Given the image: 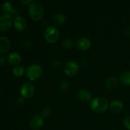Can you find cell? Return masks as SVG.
Masks as SVG:
<instances>
[{"label":"cell","instance_id":"cell-9","mask_svg":"<svg viewBox=\"0 0 130 130\" xmlns=\"http://www.w3.org/2000/svg\"><path fill=\"white\" fill-rule=\"evenodd\" d=\"M91 42L90 39L87 38H81L76 42V46L79 50L82 51H86L91 47Z\"/></svg>","mask_w":130,"mask_h":130},{"label":"cell","instance_id":"cell-16","mask_svg":"<svg viewBox=\"0 0 130 130\" xmlns=\"http://www.w3.org/2000/svg\"><path fill=\"white\" fill-rule=\"evenodd\" d=\"M119 80L115 76H111L105 82V87L109 90H114L118 87Z\"/></svg>","mask_w":130,"mask_h":130},{"label":"cell","instance_id":"cell-23","mask_svg":"<svg viewBox=\"0 0 130 130\" xmlns=\"http://www.w3.org/2000/svg\"><path fill=\"white\" fill-rule=\"evenodd\" d=\"M69 87V83L67 81H63L60 84V89L62 91H66Z\"/></svg>","mask_w":130,"mask_h":130},{"label":"cell","instance_id":"cell-28","mask_svg":"<svg viewBox=\"0 0 130 130\" xmlns=\"http://www.w3.org/2000/svg\"><path fill=\"white\" fill-rule=\"evenodd\" d=\"M21 2L24 4H29V3L30 4L32 3V1L31 0H28V1H21Z\"/></svg>","mask_w":130,"mask_h":130},{"label":"cell","instance_id":"cell-3","mask_svg":"<svg viewBox=\"0 0 130 130\" xmlns=\"http://www.w3.org/2000/svg\"><path fill=\"white\" fill-rule=\"evenodd\" d=\"M43 69L38 64H32L29 66L26 70V76L30 81H36L41 76Z\"/></svg>","mask_w":130,"mask_h":130},{"label":"cell","instance_id":"cell-25","mask_svg":"<svg viewBox=\"0 0 130 130\" xmlns=\"http://www.w3.org/2000/svg\"><path fill=\"white\" fill-rule=\"evenodd\" d=\"M24 102V98L22 96H20V97H19L16 100V104L17 105H21Z\"/></svg>","mask_w":130,"mask_h":130},{"label":"cell","instance_id":"cell-17","mask_svg":"<svg viewBox=\"0 0 130 130\" xmlns=\"http://www.w3.org/2000/svg\"><path fill=\"white\" fill-rule=\"evenodd\" d=\"M2 8L5 11H6V13H11L13 15H15L17 13V10L15 8L13 7L11 3L8 1H5L2 4Z\"/></svg>","mask_w":130,"mask_h":130},{"label":"cell","instance_id":"cell-12","mask_svg":"<svg viewBox=\"0 0 130 130\" xmlns=\"http://www.w3.org/2000/svg\"><path fill=\"white\" fill-rule=\"evenodd\" d=\"M11 47V43L8 38L5 36H0V52L6 53L8 52Z\"/></svg>","mask_w":130,"mask_h":130},{"label":"cell","instance_id":"cell-4","mask_svg":"<svg viewBox=\"0 0 130 130\" xmlns=\"http://www.w3.org/2000/svg\"><path fill=\"white\" fill-rule=\"evenodd\" d=\"M59 36V31L55 27H48L44 31V38L50 43H56L58 41Z\"/></svg>","mask_w":130,"mask_h":130},{"label":"cell","instance_id":"cell-5","mask_svg":"<svg viewBox=\"0 0 130 130\" xmlns=\"http://www.w3.org/2000/svg\"><path fill=\"white\" fill-rule=\"evenodd\" d=\"M79 66L75 60H69L66 63L64 68V73L67 76H74L78 72Z\"/></svg>","mask_w":130,"mask_h":130},{"label":"cell","instance_id":"cell-24","mask_svg":"<svg viewBox=\"0 0 130 130\" xmlns=\"http://www.w3.org/2000/svg\"><path fill=\"white\" fill-rule=\"evenodd\" d=\"M124 124L126 128L130 130V116L127 117L124 121Z\"/></svg>","mask_w":130,"mask_h":130},{"label":"cell","instance_id":"cell-10","mask_svg":"<svg viewBox=\"0 0 130 130\" xmlns=\"http://www.w3.org/2000/svg\"><path fill=\"white\" fill-rule=\"evenodd\" d=\"M27 22L25 19L21 16H17L14 20V27L19 32L23 31L26 28Z\"/></svg>","mask_w":130,"mask_h":130},{"label":"cell","instance_id":"cell-1","mask_svg":"<svg viewBox=\"0 0 130 130\" xmlns=\"http://www.w3.org/2000/svg\"><path fill=\"white\" fill-rule=\"evenodd\" d=\"M29 12L32 20L35 21L39 20L43 17L44 13L43 5L39 1H32L29 6Z\"/></svg>","mask_w":130,"mask_h":130},{"label":"cell","instance_id":"cell-6","mask_svg":"<svg viewBox=\"0 0 130 130\" xmlns=\"http://www.w3.org/2000/svg\"><path fill=\"white\" fill-rule=\"evenodd\" d=\"M12 17L9 13H3L0 15V30L6 31L12 25Z\"/></svg>","mask_w":130,"mask_h":130},{"label":"cell","instance_id":"cell-26","mask_svg":"<svg viewBox=\"0 0 130 130\" xmlns=\"http://www.w3.org/2000/svg\"><path fill=\"white\" fill-rule=\"evenodd\" d=\"M124 34H125L126 36L130 37V26L128 27L124 30Z\"/></svg>","mask_w":130,"mask_h":130},{"label":"cell","instance_id":"cell-14","mask_svg":"<svg viewBox=\"0 0 130 130\" xmlns=\"http://www.w3.org/2000/svg\"><path fill=\"white\" fill-rule=\"evenodd\" d=\"M21 60V56L17 52H11L8 56V61L11 65H18L20 63Z\"/></svg>","mask_w":130,"mask_h":130},{"label":"cell","instance_id":"cell-7","mask_svg":"<svg viewBox=\"0 0 130 130\" xmlns=\"http://www.w3.org/2000/svg\"><path fill=\"white\" fill-rule=\"evenodd\" d=\"M34 91H35V90H34V85L31 82H29V81L25 83L20 89L21 96L25 99L31 98L34 95Z\"/></svg>","mask_w":130,"mask_h":130},{"label":"cell","instance_id":"cell-2","mask_svg":"<svg viewBox=\"0 0 130 130\" xmlns=\"http://www.w3.org/2000/svg\"><path fill=\"white\" fill-rule=\"evenodd\" d=\"M109 107V103L107 100L104 97H96L91 100L90 104V108L93 112L96 113H104Z\"/></svg>","mask_w":130,"mask_h":130},{"label":"cell","instance_id":"cell-13","mask_svg":"<svg viewBox=\"0 0 130 130\" xmlns=\"http://www.w3.org/2000/svg\"><path fill=\"white\" fill-rule=\"evenodd\" d=\"M77 95H78V98L79 99V100L83 102H88L91 101V98H92L91 93L86 89L80 90Z\"/></svg>","mask_w":130,"mask_h":130},{"label":"cell","instance_id":"cell-8","mask_svg":"<svg viewBox=\"0 0 130 130\" xmlns=\"http://www.w3.org/2000/svg\"><path fill=\"white\" fill-rule=\"evenodd\" d=\"M44 124V118L41 116H35L29 121V126L34 130L39 129Z\"/></svg>","mask_w":130,"mask_h":130},{"label":"cell","instance_id":"cell-27","mask_svg":"<svg viewBox=\"0 0 130 130\" xmlns=\"http://www.w3.org/2000/svg\"><path fill=\"white\" fill-rule=\"evenodd\" d=\"M5 58H4L3 56L0 55V67H1V66H2L5 63Z\"/></svg>","mask_w":130,"mask_h":130},{"label":"cell","instance_id":"cell-22","mask_svg":"<svg viewBox=\"0 0 130 130\" xmlns=\"http://www.w3.org/2000/svg\"><path fill=\"white\" fill-rule=\"evenodd\" d=\"M22 44L23 46L25 47V48H30L32 46V41L30 39H24L22 41Z\"/></svg>","mask_w":130,"mask_h":130},{"label":"cell","instance_id":"cell-15","mask_svg":"<svg viewBox=\"0 0 130 130\" xmlns=\"http://www.w3.org/2000/svg\"><path fill=\"white\" fill-rule=\"evenodd\" d=\"M66 21V16L63 13H58L55 14L52 17V23L54 25L56 26H59L62 25Z\"/></svg>","mask_w":130,"mask_h":130},{"label":"cell","instance_id":"cell-19","mask_svg":"<svg viewBox=\"0 0 130 130\" xmlns=\"http://www.w3.org/2000/svg\"><path fill=\"white\" fill-rule=\"evenodd\" d=\"M13 73L17 77H21L24 74L25 70L24 68L21 66H17L13 69Z\"/></svg>","mask_w":130,"mask_h":130},{"label":"cell","instance_id":"cell-20","mask_svg":"<svg viewBox=\"0 0 130 130\" xmlns=\"http://www.w3.org/2000/svg\"><path fill=\"white\" fill-rule=\"evenodd\" d=\"M74 45V43L71 39H66L62 41V47L65 49H70Z\"/></svg>","mask_w":130,"mask_h":130},{"label":"cell","instance_id":"cell-21","mask_svg":"<svg viewBox=\"0 0 130 130\" xmlns=\"http://www.w3.org/2000/svg\"><path fill=\"white\" fill-rule=\"evenodd\" d=\"M52 108L50 106L45 107L41 111V116L44 118H48L51 114H52Z\"/></svg>","mask_w":130,"mask_h":130},{"label":"cell","instance_id":"cell-29","mask_svg":"<svg viewBox=\"0 0 130 130\" xmlns=\"http://www.w3.org/2000/svg\"><path fill=\"white\" fill-rule=\"evenodd\" d=\"M60 63V62H58V61H55V62H54V63H53V66H58V65Z\"/></svg>","mask_w":130,"mask_h":130},{"label":"cell","instance_id":"cell-11","mask_svg":"<svg viewBox=\"0 0 130 130\" xmlns=\"http://www.w3.org/2000/svg\"><path fill=\"white\" fill-rule=\"evenodd\" d=\"M109 109L113 113H119L123 110L124 105L121 100H114L109 105Z\"/></svg>","mask_w":130,"mask_h":130},{"label":"cell","instance_id":"cell-18","mask_svg":"<svg viewBox=\"0 0 130 130\" xmlns=\"http://www.w3.org/2000/svg\"><path fill=\"white\" fill-rule=\"evenodd\" d=\"M119 81L124 86H130V71L123 72L119 77Z\"/></svg>","mask_w":130,"mask_h":130}]
</instances>
